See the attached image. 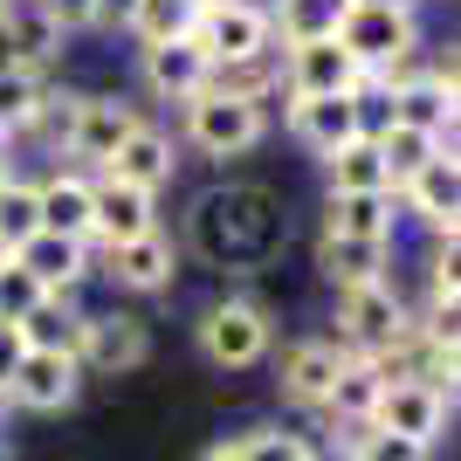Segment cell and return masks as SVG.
<instances>
[{"label":"cell","instance_id":"cell-22","mask_svg":"<svg viewBox=\"0 0 461 461\" xmlns=\"http://www.w3.org/2000/svg\"><path fill=\"white\" fill-rule=\"evenodd\" d=\"M90 179L83 166H56L49 179H35V207L49 234H69V241H90Z\"/></svg>","mask_w":461,"mask_h":461},{"label":"cell","instance_id":"cell-48","mask_svg":"<svg viewBox=\"0 0 461 461\" xmlns=\"http://www.w3.org/2000/svg\"><path fill=\"white\" fill-rule=\"evenodd\" d=\"M0 7H7V0H0Z\"/></svg>","mask_w":461,"mask_h":461},{"label":"cell","instance_id":"cell-24","mask_svg":"<svg viewBox=\"0 0 461 461\" xmlns=\"http://www.w3.org/2000/svg\"><path fill=\"white\" fill-rule=\"evenodd\" d=\"M0 28H7V49H14L21 69H56L62 62V28L41 14V0H7L0 7Z\"/></svg>","mask_w":461,"mask_h":461},{"label":"cell","instance_id":"cell-18","mask_svg":"<svg viewBox=\"0 0 461 461\" xmlns=\"http://www.w3.org/2000/svg\"><path fill=\"white\" fill-rule=\"evenodd\" d=\"M111 179H124V186H145V193H166L179 173V145L166 124H152V117H138L131 131H124V145L111 152V166H104Z\"/></svg>","mask_w":461,"mask_h":461},{"label":"cell","instance_id":"cell-46","mask_svg":"<svg viewBox=\"0 0 461 461\" xmlns=\"http://www.w3.org/2000/svg\"><path fill=\"white\" fill-rule=\"evenodd\" d=\"M0 269H7V249H0Z\"/></svg>","mask_w":461,"mask_h":461},{"label":"cell","instance_id":"cell-17","mask_svg":"<svg viewBox=\"0 0 461 461\" xmlns=\"http://www.w3.org/2000/svg\"><path fill=\"white\" fill-rule=\"evenodd\" d=\"M138 77H145V90H152L158 104H186V96H200L213 83V62H207V49L193 35H179V41L138 49Z\"/></svg>","mask_w":461,"mask_h":461},{"label":"cell","instance_id":"cell-13","mask_svg":"<svg viewBox=\"0 0 461 461\" xmlns=\"http://www.w3.org/2000/svg\"><path fill=\"white\" fill-rule=\"evenodd\" d=\"M104 276H111L117 289H131V296H158V289H173V276H179V241L166 228L111 241V249H104Z\"/></svg>","mask_w":461,"mask_h":461},{"label":"cell","instance_id":"cell-14","mask_svg":"<svg viewBox=\"0 0 461 461\" xmlns=\"http://www.w3.org/2000/svg\"><path fill=\"white\" fill-rule=\"evenodd\" d=\"M83 393V366L69 351H21L14 379H7V406H28V413H69Z\"/></svg>","mask_w":461,"mask_h":461},{"label":"cell","instance_id":"cell-45","mask_svg":"<svg viewBox=\"0 0 461 461\" xmlns=\"http://www.w3.org/2000/svg\"><path fill=\"white\" fill-rule=\"evenodd\" d=\"M0 461H14V447H7V441H0Z\"/></svg>","mask_w":461,"mask_h":461},{"label":"cell","instance_id":"cell-39","mask_svg":"<svg viewBox=\"0 0 461 461\" xmlns=\"http://www.w3.org/2000/svg\"><path fill=\"white\" fill-rule=\"evenodd\" d=\"M21 351H28V345H21V330H14V324H0V393H7V379H14Z\"/></svg>","mask_w":461,"mask_h":461},{"label":"cell","instance_id":"cell-9","mask_svg":"<svg viewBox=\"0 0 461 461\" xmlns=\"http://www.w3.org/2000/svg\"><path fill=\"white\" fill-rule=\"evenodd\" d=\"M152 358V324L138 310H83L77 330V366L96 372V379H124Z\"/></svg>","mask_w":461,"mask_h":461},{"label":"cell","instance_id":"cell-21","mask_svg":"<svg viewBox=\"0 0 461 461\" xmlns=\"http://www.w3.org/2000/svg\"><path fill=\"white\" fill-rule=\"evenodd\" d=\"M90 255H96L90 241H69V234H49V228H41V234H28V241L14 249V262L35 276L49 296H77V289L96 276V269H90Z\"/></svg>","mask_w":461,"mask_h":461},{"label":"cell","instance_id":"cell-28","mask_svg":"<svg viewBox=\"0 0 461 461\" xmlns=\"http://www.w3.org/2000/svg\"><path fill=\"white\" fill-rule=\"evenodd\" d=\"M324 166V193H393V179H385V158L372 138H351V145H338L330 158H317Z\"/></svg>","mask_w":461,"mask_h":461},{"label":"cell","instance_id":"cell-6","mask_svg":"<svg viewBox=\"0 0 461 461\" xmlns=\"http://www.w3.org/2000/svg\"><path fill=\"white\" fill-rule=\"evenodd\" d=\"M385 111L400 117V124H420L434 131L441 145H455V117H461V90H455V49L434 56L420 69H400V77H385Z\"/></svg>","mask_w":461,"mask_h":461},{"label":"cell","instance_id":"cell-36","mask_svg":"<svg viewBox=\"0 0 461 461\" xmlns=\"http://www.w3.org/2000/svg\"><path fill=\"white\" fill-rule=\"evenodd\" d=\"M461 276H455V234L434 241V262H427V310H455Z\"/></svg>","mask_w":461,"mask_h":461},{"label":"cell","instance_id":"cell-16","mask_svg":"<svg viewBox=\"0 0 461 461\" xmlns=\"http://www.w3.org/2000/svg\"><path fill=\"white\" fill-rule=\"evenodd\" d=\"M145 228H158V193L96 173V179H90V249L131 241V234H145Z\"/></svg>","mask_w":461,"mask_h":461},{"label":"cell","instance_id":"cell-10","mask_svg":"<svg viewBox=\"0 0 461 461\" xmlns=\"http://www.w3.org/2000/svg\"><path fill=\"white\" fill-rule=\"evenodd\" d=\"M193 41L207 49V62H241L276 49V14L269 0H213L193 14Z\"/></svg>","mask_w":461,"mask_h":461},{"label":"cell","instance_id":"cell-31","mask_svg":"<svg viewBox=\"0 0 461 461\" xmlns=\"http://www.w3.org/2000/svg\"><path fill=\"white\" fill-rule=\"evenodd\" d=\"M213 90H234V96H249V104H276L283 96L276 49L269 56H241V62H213Z\"/></svg>","mask_w":461,"mask_h":461},{"label":"cell","instance_id":"cell-30","mask_svg":"<svg viewBox=\"0 0 461 461\" xmlns=\"http://www.w3.org/2000/svg\"><path fill=\"white\" fill-rule=\"evenodd\" d=\"M193 14H200V0H131L124 35H131L138 49H152V41H179V35H193Z\"/></svg>","mask_w":461,"mask_h":461},{"label":"cell","instance_id":"cell-41","mask_svg":"<svg viewBox=\"0 0 461 461\" xmlns=\"http://www.w3.org/2000/svg\"><path fill=\"white\" fill-rule=\"evenodd\" d=\"M0 179H14V138L0 131Z\"/></svg>","mask_w":461,"mask_h":461},{"label":"cell","instance_id":"cell-15","mask_svg":"<svg viewBox=\"0 0 461 461\" xmlns=\"http://www.w3.org/2000/svg\"><path fill=\"white\" fill-rule=\"evenodd\" d=\"M289 104V138L303 145L310 158H330L338 145L351 138H366V111H358V96H283Z\"/></svg>","mask_w":461,"mask_h":461},{"label":"cell","instance_id":"cell-38","mask_svg":"<svg viewBox=\"0 0 461 461\" xmlns=\"http://www.w3.org/2000/svg\"><path fill=\"white\" fill-rule=\"evenodd\" d=\"M41 14L56 21L62 35H83V28H96V0H41Z\"/></svg>","mask_w":461,"mask_h":461},{"label":"cell","instance_id":"cell-37","mask_svg":"<svg viewBox=\"0 0 461 461\" xmlns=\"http://www.w3.org/2000/svg\"><path fill=\"white\" fill-rule=\"evenodd\" d=\"M35 296H49V289H41L35 276H28V269L14 262V255H7V269H0V324H14L21 310L35 303Z\"/></svg>","mask_w":461,"mask_h":461},{"label":"cell","instance_id":"cell-5","mask_svg":"<svg viewBox=\"0 0 461 461\" xmlns=\"http://www.w3.org/2000/svg\"><path fill=\"white\" fill-rule=\"evenodd\" d=\"M193 338H200V358H207L213 372H249L269 358L276 345V317L262 296H221V303L200 310V324H193Z\"/></svg>","mask_w":461,"mask_h":461},{"label":"cell","instance_id":"cell-40","mask_svg":"<svg viewBox=\"0 0 461 461\" xmlns=\"http://www.w3.org/2000/svg\"><path fill=\"white\" fill-rule=\"evenodd\" d=\"M131 21V0H96V28H124Z\"/></svg>","mask_w":461,"mask_h":461},{"label":"cell","instance_id":"cell-19","mask_svg":"<svg viewBox=\"0 0 461 461\" xmlns=\"http://www.w3.org/2000/svg\"><path fill=\"white\" fill-rule=\"evenodd\" d=\"M379 393H385V372L372 366L366 351H345L338 385H330V400H324V420H338V447H351V441L372 427V413H379Z\"/></svg>","mask_w":461,"mask_h":461},{"label":"cell","instance_id":"cell-35","mask_svg":"<svg viewBox=\"0 0 461 461\" xmlns=\"http://www.w3.org/2000/svg\"><path fill=\"white\" fill-rule=\"evenodd\" d=\"M345 455H351V461H427V447L406 441V434H385V427H366Z\"/></svg>","mask_w":461,"mask_h":461},{"label":"cell","instance_id":"cell-26","mask_svg":"<svg viewBox=\"0 0 461 461\" xmlns=\"http://www.w3.org/2000/svg\"><path fill=\"white\" fill-rule=\"evenodd\" d=\"M324 228L358 241H400V213L393 193H324Z\"/></svg>","mask_w":461,"mask_h":461},{"label":"cell","instance_id":"cell-34","mask_svg":"<svg viewBox=\"0 0 461 461\" xmlns=\"http://www.w3.org/2000/svg\"><path fill=\"white\" fill-rule=\"evenodd\" d=\"M234 455L241 461H317V447H310L303 434H241Z\"/></svg>","mask_w":461,"mask_h":461},{"label":"cell","instance_id":"cell-11","mask_svg":"<svg viewBox=\"0 0 461 461\" xmlns=\"http://www.w3.org/2000/svg\"><path fill=\"white\" fill-rule=\"evenodd\" d=\"M393 207L413 213L434 241H441V234H455V213H461V158H455V152H434L420 173H406L400 186H393Z\"/></svg>","mask_w":461,"mask_h":461},{"label":"cell","instance_id":"cell-4","mask_svg":"<svg viewBox=\"0 0 461 461\" xmlns=\"http://www.w3.org/2000/svg\"><path fill=\"white\" fill-rule=\"evenodd\" d=\"M179 138H186L200 158L213 166H228V158H249L262 138H269V104H249V96L234 90H200L179 104Z\"/></svg>","mask_w":461,"mask_h":461},{"label":"cell","instance_id":"cell-32","mask_svg":"<svg viewBox=\"0 0 461 461\" xmlns=\"http://www.w3.org/2000/svg\"><path fill=\"white\" fill-rule=\"evenodd\" d=\"M351 0H269L276 14V41H296V35H338Z\"/></svg>","mask_w":461,"mask_h":461},{"label":"cell","instance_id":"cell-33","mask_svg":"<svg viewBox=\"0 0 461 461\" xmlns=\"http://www.w3.org/2000/svg\"><path fill=\"white\" fill-rule=\"evenodd\" d=\"M28 234H41V207H35V179H0V249L14 255Z\"/></svg>","mask_w":461,"mask_h":461},{"label":"cell","instance_id":"cell-27","mask_svg":"<svg viewBox=\"0 0 461 461\" xmlns=\"http://www.w3.org/2000/svg\"><path fill=\"white\" fill-rule=\"evenodd\" d=\"M21 345L28 351H69L77 358V330H83V310L69 303V296H35V303L14 317Z\"/></svg>","mask_w":461,"mask_h":461},{"label":"cell","instance_id":"cell-42","mask_svg":"<svg viewBox=\"0 0 461 461\" xmlns=\"http://www.w3.org/2000/svg\"><path fill=\"white\" fill-rule=\"evenodd\" d=\"M200 461H241V455H234V441H213V447H207Z\"/></svg>","mask_w":461,"mask_h":461},{"label":"cell","instance_id":"cell-2","mask_svg":"<svg viewBox=\"0 0 461 461\" xmlns=\"http://www.w3.org/2000/svg\"><path fill=\"white\" fill-rule=\"evenodd\" d=\"M138 104H124V96H96V90H56L49 96V117H41V131L56 138V152L69 158V166H83V173H104L111 166V152L124 145V131L138 124Z\"/></svg>","mask_w":461,"mask_h":461},{"label":"cell","instance_id":"cell-29","mask_svg":"<svg viewBox=\"0 0 461 461\" xmlns=\"http://www.w3.org/2000/svg\"><path fill=\"white\" fill-rule=\"evenodd\" d=\"M372 145H379V158H385V179L400 186L406 173H420L434 152H455V145H441L434 131H420V124H400V117H385L379 131H372Z\"/></svg>","mask_w":461,"mask_h":461},{"label":"cell","instance_id":"cell-43","mask_svg":"<svg viewBox=\"0 0 461 461\" xmlns=\"http://www.w3.org/2000/svg\"><path fill=\"white\" fill-rule=\"evenodd\" d=\"M0 69H14V49H7V28H0Z\"/></svg>","mask_w":461,"mask_h":461},{"label":"cell","instance_id":"cell-3","mask_svg":"<svg viewBox=\"0 0 461 461\" xmlns=\"http://www.w3.org/2000/svg\"><path fill=\"white\" fill-rule=\"evenodd\" d=\"M338 41L366 77H400L420 62V0H351L338 21Z\"/></svg>","mask_w":461,"mask_h":461},{"label":"cell","instance_id":"cell-20","mask_svg":"<svg viewBox=\"0 0 461 461\" xmlns=\"http://www.w3.org/2000/svg\"><path fill=\"white\" fill-rule=\"evenodd\" d=\"M338 366H345V345L338 338H296V345L283 351V400L289 406H310V413H324L330 385H338Z\"/></svg>","mask_w":461,"mask_h":461},{"label":"cell","instance_id":"cell-8","mask_svg":"<svg viewBox=\"0 0 461 461\" xmlns=\"http://www.w3.org/2000/svg\"><path fill=\"white\" fill-rule=\"evenodd\" d=\"M406 324H413V310L400 303L393 276H372V283L338 289V345H345V351H385V345H400Z\"/></svg>","mask_w":461,"mask_h":461},{"label":"cell","instance_id":"cell-7","mask_svg":"<svg viewBox=\"0 0 461 461\" xmlns=\"http://www.w3.org/2000/svg\"><path fill=\"white\" fill-rule=\"evenodd\" d=\"M276 69H283V96H358L366 69L351 62V49L338 35H296L276 41Z\"/></svg>","mask_w":461,"mask_h":461},{"label":"cell","instance_id":"cell-23","mask_svg":"<svg viewBox=\"0 0 461 461\" xmlns=\"http://www.w3.org/2000/svg\"><path fill=\"white\" fill-rule=\"evenodd\" d=\"M317 269H324L330 289L372 283V276L393 269V241H358V234H330V228H317Z\"/></svg>","mask_w":461,"mask_h":461},{"label":"cell","instance_id":"cell-25","mask_svg":"<svg viewBox=\"0 0 461 461\" xmlns=\"http://www.w3.org/2000/svg\"><path fill=\"white\" fill-rule=\"evenodd\" d=\"M49 96H56V83H49V69H0V131L14 138H35L41 117H49Z\"/></svg>","mask_w":461,"mask_h":461},{"label":"cell","instance_id":"cell-1","mask_svg":"<svg viewBox=\"0 0 461 461\" xmlns=\"http://www.w3.org/2000/svg\"><path fill=\"white\" fill-rule=\"evenodd\" d=\"M193 249L221 269H262L289 241V221L269 186H213L193 200Z\"/></svg>","mask_w":461,"mask_h":461},{"label":"cell","instance_id":"cell-44","mask_svg":"<svg viewBox=\"0 0 461 461\" xmlns=\"http://www.w3.org/2000/svg\"><path fill=\"white\" fill-rule=\"evenodd\" d=\"M0 427H7V393H0Z\"/></svg>","mask_w":461,"mask_h":461},{"label":"cell","instance_id":"cell-47","mask_svg":"<svg viewBox=\"0 0 461 461\" xmlns=\"http://www.w3.org/2000/svg\"><path fill=\"white\" fill-rule=\"evenodd\" d=\"M200 7H213V0H200Z\"/></svg>","mask_w":461,"mask_h":461},{"label":"cell","instance_id":"cell-12","mask_svg":"<svg viewBox=\"0 0 461 461\" xmlns=\"http://www.w3.org/2000/svg\"><path fill=\"white\" fill-rule=\"evenodd\" d=\"M447 413H455V393H441V385H427V379H385L372 427L434 447V441H441V427H447Z\"/></svg>","mask_w":461,"mask_h":461}]
</instances>
